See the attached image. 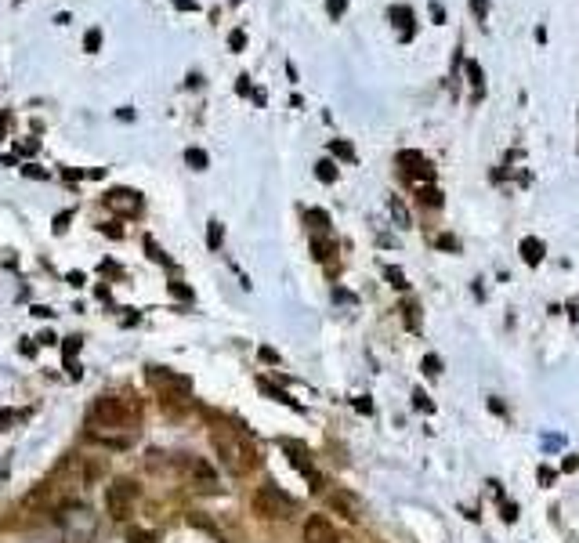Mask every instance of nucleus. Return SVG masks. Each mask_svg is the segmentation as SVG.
<instances>
[{"instance_id": "nucleus-1", "label": "nucleus", "mask_w": 579, "mask_h": 543, "mask_svg": "<svg viewBox=\"0 0 579 543\" xmlns=\"http://www.w3.org/2000/svg\"><path fill=\"white\" fill-rule=\"evenodd\" d=\"M211 442H214V453L221 460V468L229 471V474H235V478L250 474L257 464H261L257 445L239 427H232V424H214L211 427Z\"/></svg>"}, {"instance_id": "nucleus-2", "label": "nucleus", "mask_w": 579, "mask_h": 543, "mask_svg": "<svg viewBox=\"0 0 579 543\" xmlns=\"http://www.w3.org/2000/svg\"><path fill=\"white\" fill-rule=\"evenodd\" d=\"M87 417L98 427H131L141 417V402L134 395H98L91 402Z\"/></svg>"}, {"instance_id": "nucleus-3", "label": "nucleus", "mask_w": 579, "mask_h": 543, "mask_svg": "<svg viewBox=\"0 0 579 543\" xmlns=\"http://www.w3.org/2000/svg\"><path fill=\"white\" fill-rule=\"evenodd\" d=\"M253 515L265 522H290L297 515V500L286 497L279 486H261L253 492Z\"/></svg>"}, {"instance_id": "nucleus-4", "label": "nucleus", "mask_w": 579, "mask_h": 543, "mask_svg": "<svg viewBox=\"0 0 579 543\" xmlns=\"http://www.w3.org/2000/svg\"><path fill=\"white\" fill-rule=\"evenodd\" d=\"M134 504H138V486L131 482V478H116V482L109 486V492H105L109 515L120 518V522H127V518L134 515Z\"/></svg>"}, {"instance_id": "nucleus-5", "label": "nucleus", "mask_w": 579, "mask_h": 543, "mask_svg": "<svg viewBox=\"0 0 579 543\" xmlns=\"http://www.w3.org/2000/svg\"><path fill=\"white\" fill-rule=\"evenodd\" d=\"M181 471H185V478H188L192 489H199V492H217V474H214V468L206 464L203 456H185V460H181Z\"/></svg>"}, {"instance_id": "nucleus-6", "label": "nucleus", "mask_w": 579, "mask_h": 543, "mask_svg": "<svg viewBox=\"0 0 579 543\" xmlns=\"http://www.w3.org/2000/svg\"><path fill=\"white\" fill-rule=\"evenodd\" d=\"M145 380L159 391V398H174V395H188V380L178 377V373H170L163 370V366H149L145 370Z\"/></svg>"}, {"instance_id": "nucleus-7", "label": "nucleus", "mask_w": 579, "mask_h": 543, "mask_svg": "<svg viewBox=\"0 0 579 543\" xmlns=\"http://www.w3.org/2000/svg\"><path fill=\"white\" fill-rule=\"evenodd\" d=\"M102 199H105L109 211H116L123 217H138L141 214V193H134V188H120L116 185V188H109Z\"/></svg>"}, {"instance_id": "nucleus-8", "label": "nucleus", "mask_w": 579, "mask_h": 543, "mask_svg": "<svg viewBox=\"0 0 579 543\" xmlns=\"http://www.w3.org/2000/svg\"><path fill=\"white\" fill-rule=\"evenodd\" d=\"M398 167L406 170V178L413 181V185H434V167L427 163V159L420 156V152H398Z\"/></svg>"}, {"instance_id": "nucleus-9", "label": "nucleus", "mask_w": 579, "mask_h": 543, "mask_svg": "<svg viewBox=\"0 0 579 543\" xmlns=\"http://www.w3.org/2000/svg\"><path fill=\"white\" fill-rule=\"evenodd\" d=\"M304 543H341V533L330 525L326 515H312L304 522Z\"/></svg>"}, {"instance_id": "nucleus-10", "label": "nucleus", "mask_w": 579, "mask_h": 543, "mask_svg": "<svg viewBox=\"0 0 579 543\" xmlns=\"http://www.w3.org/2000/svg\"><path fill=\"white\" fill-rule=\"evenodd\" d=\"M283 449L290 453V460H294V468L308 478V486H312V492H323V478H319V471L308 464V453H304V445H294V442H283Z\"/></svg>"}, {"instance_id": "nucleus-11", "label": "nucleus", "mask_w": 579, "mask_h": 543, "mask_svg": "<svg viewBox=\"0 0 579 543\" xmlns=\"http://www.w3.org/2000/svg\"><path fill=\"white\" fill-rule=\"evenodd\" d=\"M326 507H333L341 518H348V522H359V507H355V500L348 497V492H341V489H333V492H326Z\"/></svg>"}, {"instance_id": "nucleus-12", "label": "nucleus", "mask_w": 579, "mask_h": 543, "mask_svg": "<svg viewBox=\"0 0 579 543\" xmlns=\"http://www.w3.org/2000/svg\"><path fill=\"white\" fill-rule=\"evenodd\" d=\"M391 19H395V26L402 29V40H409V37H413V26H416L413 8H409V4H395V8H391Z\"/></svg>"}, {"instance_id": "nucleus-13", "label": "nucleus", "mask_w": 579, "mask_h": 543, "mask_svg": "<svg viewBox=\"0 0 579 543\" xmlns=\"http://www.w3.org/2000/svg\"><path fill=\"white\" fill-rule=\"evenodd\" d=\"M257 388H261V391H265L268 398H276V402L290 406V409H301V406H297V398H290V395H286L283 388H276V384H271V380H268V377H261V380H257Z\"/></svg>"}, {"instance_id": "nucleus-14", "label": "nucleus", "mask_w": 579, "mask_h": 543, "mask_svg": "<svg viewBox=\"0 0 579 543\" xmlns=\"http://www.w3.org/2000/svg\"><path fill=\"white\" fill-rule=\"evenodd\" d=\"M188 522H192V525H196V529H203V533H211V536H214L217 543H232V540H229V536H224V533L217 529V525H214L211 518H206V515H199V510H192V515H188Z\"/></svg>"}, {"instance_id": "nucleus-15", "label": "nucleus", "mask_w": 579, "mask_h": 543, "mask_svg": "<svg viewBox=\"0 0 579 543\" xmlns=\"http://www.w3.org/2000/svg\"><path fill=\"white\" fill-rule=\"evenodd\" d=\"M522 261L525 265H540L543 261V243L540 239H522Z\"/></svg>"}, {"instance_id": "nucleus-16", "label": "nucleus", "mask_w": 579, "mask_h": 543, "mask_svg": "<svg viewBox=\"0 0 579 543\" xmlns=\"http://www.w3.org/2000/svg\"><path fill=\"white\" fill-rule=\"evenodd\" d=\"M467 80H471V87H474V102H481L486 98V80H481V66L471 58L467 62Z\"/></svg>"}, {"instance_id": "nucleus-17", "label": "nucleus", "mask_w": 579, "mask_h": 543, "mask_svg": "<svg viewBox=\"0 0 579 543\" xmlns=\"http://www.w3.org/2000/svg\"><path fill=\"white\" fill-rule=\"evenodd\" d=\"M413 193H416V199H420L424 206H442V193L434 185H413Z\"/></svg>"}, {"instance_id": "nucleus-18", "label": "nucleus", "mask_w": 579, "mask_h": 543, "mask_svg": "<svg viewBox=\"0 0 579 543\" xmlns=\"http://www.w3.org/2000/svg\"><path fill=\"white\" fill-rule=\"evenodd\" d=\"M185 163H188L192 170H206V167H211V156L192 145V149H185Z\"/></svg>"}, {"instance_id": "nucleus-19", "label": "nucleus", "mask_w": 579, "mask_h": 543, "mask_svg": "<svg viewBox=\"0 0 579 543\" xmlns=\"http://www.w3.org/2000/svg\"><path fill=\"white\" fill-rule=\"evenodd\" d=\"M315 178L319 181H337V163H333V159H319V163H315Z\"/></svg>"}, {"instance_id": "nucleus-20", "label": "nucleus", "mask_w": 579, "mask_h": 543, "mask_svg": "<svg viewBox=\"0 0 579 543\" xmlns=\"http://www.w3.org/2000/svg\"><path fill=\"white\" fill-rule=\"evenodd\" d=\"M330 152H333L337 159H348V163L355 159V145H348L344 138H333V141H330Z\"/></svg>"}, {"instance_id": "nucleus-21", "label": "nucleus", "mask_w": 579, "mask_h": 543, "mask_svg": "<svg viewBox=\"0 0 579 543\" xmlns=\"http://www.w3.org/2000/svg\"><path fill=\"white\" fill-rule=\"evenodd\" d=\"M388 206H391L395 225H398V229H409V214H406V206H402V199H398V196H391V199H388Z\"/></svg>"}, {"instance_id": "nucleus-22", "label": "nucleus", "mask_w": 579, "mask_h": 543, "mask_svg": "<svg viewBox=\"0 0 579 543\" xmlns=\"http://www.w3.org/2000/svg\"><path fill=\"white\" fill-rule=\"evenodd\" d=\"M145 250H149V258H152L156 265H163V268H170V258H167V253H163V250H159V243H156V239H152V235H145Z\"/></svg>"}, {"instance_id": "nucleus-23", "label": "nucleus", "mask_w": 579, "mask_h": 543, "mask_svg": "<svg viewBox=\"0 0 579 543\" xmlns=\"http://www.w3.org/2000/svg\"><path fill=\"white\" fill-rule=\"evenodd\" d=\"M221 239H224L221 221H211V225H206V247H211V250H221Z\"/></svg>"}, {"instance_id": "nucleus-24", "label": "nucleus", "mask_w": 579, "mask_h": 543, "mask_svg": "<svg viewBox=\"0 0 579 543\" xmlns=\"http://www.w3.org/2000/svg\"><path fill=\"white\" fill-rule=\"evenodd\" d=\"M102 47V29H87V37H84V51L94 55Z\"/></svg>"}, {"instance_id": "nucleus-25", "label": "nucleus", "mask_w": 579, "mask_h": 543, "mask_svg": "<svg viewBox=\"0 0 579 543\" xmlns=\"http://www.w3.org/2000/svg\"><path fill=\"white\" fill-rule=\"evenodd\" d=\"M127 540L131 543H156V533L152 529H127Z\"/></svg>"}, {"instance_id": "nucleus-26", "label": "nucleus", "mask_w": 579, "mask_h": 543, "mask_svg": "<svg viewBox=\"0 0 579 543\" xmlns=\"http://www.w3.org/2000/svg\"><path fill=\"white\" fill-rule=\"evenodd\" d=\"M29 413H11V409H0V431H8L15 420H26Z\"/></svg>"}, {"instance_id": "nucleus-27", "label": "nucleus", "mask_w": 579, "mask_h": 543, "mask_svg": "<svg viewBox=\"0 0 579 543\" xmlns=\"http://www.w3.org/2000/svg\"><path fill=\"white\" fill-rule=\"evenodd\" d=\"M304 217H308V225H315V229H330V214H323V211H308Z\"/></svg>"}, {"instance_id": "nucleus-28", "label": "nucleus", "mask_w": 579, "mask_h": 543, "mask_svg": "<svg viewBox=\"0 0 579 543\" xmlns=\"http://www.w3.org/2000/svg\"><path fill=\"white\" fill-rule=\"evenodd\" d=\"M312 253H315V261H326V258H330V243H323V239H312Z\"/></svg>"}, {"instance_id": "nucleus-29", "label": "nucleus", "mask_w": 579, "mask_h": 543, "mask_svg": "<svg viewBox=\"0 0 579 543\" xmlns=\"http://www.w3.org/2000/svg\"><path fill=\"white\" fill-rule=\"evenodd\" d=\"M424 373H427V377H438V373H442L438 355H427V359H424Z\"/></svg>"}, {"instance_id": "nucleus-30", "label": "nucleus", "mask_w": 579, "mask_h": 543, "mask_svg": "<svg viewBox=\"0 0 579 543\" xmlns=\"http://www.w3.org/2000/svg\"><path fill=\"white\" fill-rule=\"evenodd\" d=\"M471 8H474V15H478V22L486 26V19H489V0H471Z\"/></svg>"}, {"instance_id": "nucleus-31", "label": "nucleus", "mask_w": 579, "mask_h": 543, "mask_svg": "<svg viewBox=\"0 0 579 543\" xmlns=\"http://www.w3.org/2000/svg\"><path fill=\"white\" fill-rule=\"evenodd\" d=\"M69 221H73V211H62V214L55 217V235L66 232V229H69Z\"/></svg>"}, {"instance_id": "nucleus-32", "label": "nucleus", "mask_w": 579, "mask_h": 543, "mask_svg": "<svg viewBox=\"0 0 579 543\" xmlns=\"http://www.w3.org/2000/svg\"><path fill=\"white\" fill-rule=\"evenodd\" d=\"M348 8V0H326V11H330V19H341Z\"/></svg>"}, {"instance_id": "nucleus-33", "label": "nucleus", "mask_w": 579, "mask_h": 543, "mask_svg": "<svg viewBox=\"0 0 579 543\" xmlns=\"http://www.w3.org/2000/svg\"><path fill=\"white\" fill-rule=\"evenodd\" d=\"M229 47H232V51H243V47H247V33H243V29H235V33L229 37Z\"/></svg>"}, {"instance_id": "nucleus-34", "label": "nucleus", "mask_w": 579, "mask_h": 543, "mask_svg": "<svg viewBox=\"0 0 579 543\" xmlns=\"http://www.w3.org/2000/svg\"><path fill=\"white\" fill-rule=\"evenodd\" d=\"M170 294H174V297H181V301H192V290H188L185 283H174V279H170Z\"/></svg>"}, {"instance_id": "nucleus-35", "label": "nucleus", "mask_w": 579, "mask_h": 543, "mask_svg": "<svg viewBox=\"0 0 579 543\" xmlns=\"http://www.w3.org/2000/svg\"><path fill=\"white\" fill-rule=\"evenodd\" d=\"M431 19H434V22H438V26L445 22V8L438 4V0H431Z\"/></svg>"}, {"instance_id": "nucleus-36", "label": "nucleus", "mask_w": 579, "mask_h": 543, "mask_svg": "<svg viewBox=\"0 0 579 543\" xmlns=\"http://www.w3.org/2000/svg\"><path fill=\"white\" fill-rule=\"evenodd\" d=\"M62 351H66V359H73L76 351H80V337H69L66 344H62Z\"/></svg>"}, {"instance_id": "nucleus-37", "label": "nucleus", "mask_w": 579, "mask_h": 543, "mask_svg": "<svg viewBox=\"0 0 579 543\" xmlns=\"http://www.w3.org/2000/svg\"><path fill=\"white\" fill-rule=\"evenodd\" d=\"M384 272H388V279H391V283L398 286V290H402V286H406V276H402L398 268H384Z\"/></svg>"}, {"instance_id": "nucleus-38", "label": "nucleus", "mask_w": 579, "mask_h": 543, "mask_svg": "<svg viewBox=\"0 0 579 543\" xmlns=\"http://www.w3.org/2000/svg\"><path fill=\"white\" fill-rule=\"evenodd\" d=\"M102 235H109V239H120V235H123V229H120V225H112V221H109V225H102Z\"/></svg>"}, {"instance_id": "nucleus-39", "label": "nucleus", "mask_w": 579, "mask_h": 543, "mask_svg": "<svg viewBox=\"0 0 579 543\" xmlns=\"http://www.w3.org/2000/svg\"><path fill=\"white\" fill-rule=\"evenodd\" d=\"M235 91H239V94H253V87H250V76H239V80H235Z\"/></svg>"}, {"instance_id": "nucleus-40", "label": "nucleus", "mask_w": 579, "mask_h": 543, "mask_svg": "<svg viewBox=\"0 0 579 543\" xmlns=\"http://www.w3.org/2000/svg\"><path fill=\"white\" fill-rule=\"evenodd\" d=\"M174 8H178V11H199L196 0H174Z\"/></svg>"}, {"instance_id": "nucleus-41", "label": "nucleus", "mask_w": 579, "mask_h": 543, "mask_svg": "<svg viewBox=\"0 0 579 543\" xmlns=\"http://www.w3.org/2000/svg\"><path fill=\"white\" fill-rule=\"evenodd\" d=\"M73 286H87V276H84V272H69V276H66Z\"/></svg>"}, {"instance_id": "nucleus-42", "label": "nucleus", "mask_w": 579, "mask_h": 543, "mask_svg": "<svg viewBox=\"0 0 579 543\" xmlns=\"http://www.w3.org/2000/svg\"><path fill=\"white\" fill-rule=\"evenodd\" d=\"M22 174H26V178H29V174H33V178H47V170H40V167H33V163H26Z\"/></svg>"}, {"instance_id": "nucleus-43", "label": "nucleus", "mask_w": 579, "mask_h": 543, "mask_svg": "<svg viewBox=\"0 0 579 543\" xmlns=\"http://www.w3.org/2000/svg\"><path fill=\"white\" fill-rule=\"evenodd\" d=\"M413 398H416V406H420L424 413H431V402H427V395H424V391H413Z\"/></svg>"}, {"instance_id": "nucleus-44", "label": "nucleus", "mask_w": 579, "mask_h": 543, "mask_svg": "<svg viewBox=\"0 0 579 543\" xmlns=\"http://www.w3.org/2000/svg\"><path fill=\"white\" fill-rule=\"evenodd\" d=\"M257 355H261L265 362H279V355H276V351H271V348H261V351H257Z\"/></svg>"}, {"instance_id": "nucleus-45", "label": "nucleus", "mask_w": 579, "mask_h": 543, "mask_svg": "<svg viewBox=\"0 0 579 543\" xmlns=\"http://www.w3.org/2000/svg\"><path fill=\"white\" fill-rule=\"evenodd\" d=\"M40 149V141H22V145H19V152H29V156H33Z\"/></svg>"}, {"instance_id": "nucleus-46", "label": "nucleus", "mask_w": 579, "mask_h": 543, "mask_svg": "<svg viewBox=\"0 0 579 543\" xmlns=\"http://www.w3.org/2000/svg\"><path fill=\"white\" fill-rule=\"evenodd\" d=\"M37 341H40V344H58V337H55V333H51V330H44V333H40V337H37Z\"/></svg>"}]
</instances>
